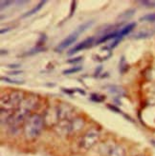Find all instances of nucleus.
I'll return each mask as SVG.
<instances>
[{
	"instance_id": "f257e3e1",
	"label": "nucleus",
	"mask_w": 155,
	"mask_h": 156,
	"mask_svg": "<svg viewBox=\"0 0 155 156\" xmlns=\"http://www.w3.org/2000/svg\"><path fill=\"white\" fill-rule=\"evenodd\" d=\"M43 129V119L40 115L33 114L26 120L24 133L28 139H34L40 135Z\"/></svg>"
},
{
	"instance_id": "f03ea898",
	"label": "nucleus",
	"mask_w": 155,
	"mask_h": 156,
	"mask_svg": "<svg viewBox=\"0 0 155 156\" xmlns=\"http://www.w3.org/2000/svg\"><path fill=\"white\" fill-rule=\"evenodd\" d=\"M100 138V133L97 129H90L85 133L81 140V147L84 151H87L94 146Z\"/></svg>"
},
{
	"instance_id": "7ed1b4c3",
	"label": "nucleus",
	"mask_w": 155,
	"mask_h": 156,
	"mask_svg": "<svg viewBox=\"0 0 155 156\" xmlns=\"http://www.w3.org/2000/svg\"><path fill=\"white\" fill-rule=\"evenodd\" d=\"M78 37H79V33L77 32V30H75V32L71 34H69L65 39H63L62 41H61L57 47H56V49L55 51H58V52H60V51H62L63 50H65L67 47H69L70 45H72L77 39Z\"/></svg>"
},
{
	"instance_id": "20e7f679",
	"label": "nucleus",
	"mask_w": 155,
	"mask_h": 156,
	"mask_svg": "<svg viewBox=\"0 0 155 156\" xmlns=\"http://www.w3.org/2000/svg\"><path fill=\"white\" fill-rule=\"evenodd\" d=\"M93 41H94V37H89L87 39H85V40H83L82 42L77 44L74 48H72L70 51H69L68 52V55H72V54L74 53H77L78 51H81L84 49L88 48V47L93 43Z\"/></svg>"
},
{
	"instance_id": "39448f33",
	"label": "nucleus",
	"mask_w": 155,
	"mask_h": 156,
	"mask_svg": "<svg viewBox=\"0 0 155 156\" xmlns=\"http://www.w3.org/2000/svg\"><path fill=\"white\" fill-rule=\"evenodd\" d=\"M108 156H126V151L121 146H113L108 151Z\"/></svg>"
},
{
	"instance_id": "423d86ee",
	"label": "nucleus",
	"mask_w": 155,
	"mask_h": 156,
	"mask_svg": "<svg viewBox=\"0 0 155 156\" xmlns=\"http://www.w3.org/2000/svg\"><path fill=\"white\" fill-rule=\"evenodd\" d=\"M117 37H119V32H112L109 34H105L102 36H100V39L96 41V44H102L104 42H106L110 39H116Z\"/></svg>"
},
{
	"instance_id": "0eeeda50",
	"label": "nucleus",
	"mask_w": 155,
	"mask_h": 156,
	"mask_svg": "<svg viewBox=\"0 0 155 156\" xmlns=\"http://www.w3.org/2000/svg\"><path fill=\"white\" fill-rule=\"evenodd\" d=\"M84 125V122L81 118H77L75 119L72 123H70V132H76L79 131L82 129Z\"/></svg>"
},
{
	"instance_id": "6e6552de",
	"label": "nucleus",
	"mask_w": 155,
	"mask_h": 156,
	"mask_svg": "<svg viewBox=\"0 0 155 156\" xmlns=\"http://www.w3.org/2000/svg\"><path fill=\"white\" fill-rule=\"evenodd\" d=\"M111 55V51H109V49L107 48H103L100 50V52L96 55V60L99 61H103V60H106L108 57H110Z\"/></svg>"
},
{
	"instance_id": "1a4fd4ad",
	"label": "nucleus",
	"mask_w": 155,
	"mask_h": 156,
	"mask_svg": "<svg viewBox=\"0 0 155 156\" xmlns=\"http://www.w3.org/2000/svg\"><path fill=\"white\" fill-rule=\"evenodd\" d=\"M136 27V23L132 22V23H129V24H127V26H125L123 28L121 29V30L119 32V37H123V36H125L127 34H128L130 32H132L133 29H135Z\"/></svg>"
},
{
	"instance_id": "9d476101",
	"label": "nucleus",
	"mask_w": 155,
	"mask_h": 156,
	"mask_svg": "<svg viewBox=\"0 0 155 156\" xmlns=\"http://www.w3.org/2000/svg\"><path fill=\"white\" fill-rule=\"evenodd\" d=\"M46 3V1H45V0H44V1H40V3H38L35 8H33V9L32 10H31L30 12H26L25 14H23L22 15V18H25V17H28V16H31V15H33V14H35V13H36L38 11H40V9H41V8L44 6V4Z\"/></svg>"
},
{
	"instance_id": "9b49d317",
	"label": "nucleus",
	"mask_w": 155,
	"mask_h": 156,
	"mask_svg": "<svg viewBox=\"0 0 155 156\" xmlns=\"http://www.w3.org/2000/svg\"><path fill=\"white\" fill-rule=\"evenodd\" d=\"M108 91L112 94H115L117 96H123L125 95V90H123L119 86H109L108 87Z\"/></svg>"
},
{
	"instance_id": "f8f14e48",
	"label": "nucleus",
	"mask_w": 155,
	"mask_h": 156,
	"mask_svg": "<svg viewBox=\"0 0 155 156\" xmlns=\"http://www.w3.org/2000/svg\"><path fill=\"white\" fill-rule=\"evenodd\" d=\"M93 24H94V21H93V20H91V21H87V22L83 23V24H81V25L79 28H78L76 30H77L78 33H79V34H81L84 33L86 30H88L91 26H93Z\"/></svg>"
},
{
	"instance_id": "ddd939ff",
	"label": "nucleus",
	"mask_w": 155,
	"mask_h": 156,
	"mask_svg": "<svg viewBox=\"0 0 155 156\" xmlns=\"http://www.w3.org/2000/svg\"><path fill=\"white\" fill-rule=\"evenodd\" d=\"M152 34H153V32H151V30H142V32H139L138 34H136L134 35V38L135 39H144V38H148V37L151 36Z\"/></svg>"
},
{
	"instance_id": "4468645a",
	"label": "nucleus",
	"mask_w": 155,
	"mask_h": 156,
	"mask_svg": "<svg viewBox=\"0 0 155 156\" xmlns=\"http://www.w3.org/2000/svg\"><path fill=\"white\" fill-rule=\"evenodd\" d=\"M140 21L144 22V21H146V22H154L155 21V13H149V14H146L144 16H142L140 18Z\"/></svg>"
},
{
	"instance_id": "2eb2a0df",
	"label": "nucleus",
	"mask_w": 155,
	"mask_h": 156,
	"mask_svg": "<svg viewBox=\"0 0 155 156\" xmlns=\"http://www.w3.org/2000/svg\"><path fill=\"white\" fill-rule=\"evenodd\" d=\"M135 12V10L134 9H131V10H128L127 12H123L120 15V18H123V19H127L131 16H133V14Z\"/></svg>"
},
{
	"instance_id": "dca6fc26",
	"label": "nucleus",
	"mask_w": 155,
	"mask_h": 156,
	"mask_svg": "<svg viewBox=\"0 0 155 156\" xmlns=\"http://www.w3.org/2000/svg\"><path fill=\"white\" fill-rule=\"evenodd\" d=\"M81 71V67H74V68H71V69H65L63 72V74H72V73H78Z\"/></svg>"
},
{
	"instance_id": "f3484780",
	"label": "nucleus",
	"mask_w": 155,
	"mask_h": 156,
	"mask_svg": "<svg viewBox=\"0 0 155 156\" xmlns=\"http://www.w3.org/2000/svg\"><path fill=\"white\" fill-rule=\"evenodd\" d=\"M127 69V63H126V60H125V57H122V59H121V62H120V71H121V73H123L126 71Z\"/></svg>"
},
{
	"instance_id": "a211bd4d",
	"label": "nucleus",
	"mask_w": 155,
	"mask_h": 156,
	"mask_svg": "<svg viewBox=\"0 0 155 156\" xmlns=\"http://www.w3.org/2000/svg\"><path fill=\"white\" fill-rule=\"evenodd\" d=\"M141 5L148 7V8H154L155 7V1H148V0H144V1H139Z\"/></svg>"
},
{
	"instance_id": "6ab92c4d",
	"label": "nucleus",
	"mask_w": 155,
	"mask_h": 156,
	"mask_svg": "<svg viewBox=\"0 0 155 156\" xmlns=\"http://www.w3.org/2000/svg\"><path fill=\"white\" fill-rule=\"evenodd\" d=\"M1 80L2 81H6L8 83H13V84H22L23 82L21 81H17V80H13V79H10V78L8 77H1Z\"/></svg>"
},
{
	"instance_id": "aec40b11",
	"label": "nucleus",
	"mask_w": 155,
	"mask_h": 156,
	"mask_svg": "<svg viewBox=\"0 0 155 156\" xmlns=\"http://www.w3.org/2000/svg\"><path fill=\"white\" fill-rule=\"evenodd\" d=\"M99 97H100L99 94H95V93L91 94V100L95 101V102H102L103 100H104V98H99Z\"/></svg>"
},
{
	"instance_id": "412c9836",
	"label": "nucleus",
	"mask_w": 155,
	"mask_h": 156,
	"mask_svg": "<svg viewBox=\"0 0 155 156\" xmlns=\"http://www.w3.org/2000/svg\"><path fill=\"white\" fill-rule=\"evenodd\" d=\"M13 4V1H1V10H4Z\"/></svg>"
},
{
	"instance_id": "4be33fe9",
	"label": "nucleus",
	"mask_w": 155,
	"mask_h": 156,
	"mask_svg": "<svg viewBox=\"0 0 155 156\" xmlns=\"http://www.w3.org/2000/svg\"><path fill=\"white\" fill-rule=\"evenodd\" d=\"M75 9H76V1L72 2V6H71V11H70V14H69V17H71L72 15L75 12Z\"/></svg>"
},
{
	"instance_id": "5701e85b",
	"label": "nucleus",
	"mask_w": 155,
	"mask_h": 156,
	"mask_svg": "<svg viewBox=\"0 0 155 156\" xmlns=\"http://www.w3.org/2000/svg\"><path fill=\"white\" fill-rule=\"evenodd\" d=\"M81 59H82V57H81V56H79V57L73 58L72 60H68L67 62H68V63H76V62H79V61H81Z\"/></svg>"
},
{
	"instance_id": "b1692460",
	"label": "nucleus",
	"mask_w": 155,
	"mask_h": 156,
	"mask_svg": "<svg viewBox=\"0 0 155 156\" xmlns=\"http://www.w3.org/2000/svg\"><path fill=\"white\" fill-rule=\"evenodd\" d=\"M108 108H110V110H112V111H115L116 112H118V113H121L122 112L120 111V110H118L117 108H115V107H113V106H110V105H108Z\"/></svg>"
},
{
	"instance_id": "393cba45",
	"label": "nucleus",
	"mask_w": 155,
	"mask_h": 156,
	"mask_svg": "<svg viewBox=\"0 0 155 156\" xmlns=\"http://www.w3.org/2000/svg\"><path fill=\"white\" fill-rule=\"evenodd\" d=\"M9 30H11V28H7V29H2L1 30H0V34H5V33H7V32H9Z\"/></svg>"
},
{
	"instance_id": "a878e982",
	"label": "nucleus",
	"mask_w": 155,
	"mask_h": 156,
	"mask_svg": "<svg viewBox=\"0 0 155 156\" xmlns=\"http://www.w3.org/2000/svg\"><path fill=\"white\" fill-rule=\"evenodd\" d=\"M9 68H13V69H17V68H18V67H20V65H17V64H14V65H9L8 66Z\"/></svg>"
},
{
	"instance_id": "bb28decb",
	"label": "nucleus",
	"mask_w": 155,
	"mask_h": 156,
	"mask_svg": "<svg viewBox=\"0 0 155 156\" xmlns=\"http://www.w3.org/2000/svg\"><path fill=\"white\" fill-rule=\"evenodd\" d=\"M21 73V72H13V73H11L10 74H13V75H17V74H20Z\"/></svg>"
},
{
	"instance_id": "cd10ccee",
	"label": "nucleus",
	"mask_w": 155,
	"mask_h": 156,
	"mask_svg": "<svg viewBox=\"0 0 155 156\" xmlns=\"http://www.w3.org/2000/svg\"><path fill=\"white\" fill-rule=\"evenodd\" d=\"M151 144L155 147V140H151Z\"/></svg>"
},
{
	"instance_id": "c85d7f7f",
	"label": "nucleus",
	"mask_w": 155,
	"mask_h": 156,
	"mask_svg": "<svg viewBox=\"0 0 155 156\" xmlns=\"http://www.w3.org/2000/svg\"><path fill=\"white\" fill-rule=\"evenodd\" d=\"M138 156H145V155H138Z\"/></svg>"
}]
</instances>
